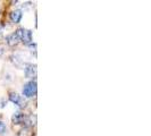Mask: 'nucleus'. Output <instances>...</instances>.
Returning <instances> with one entry per match:
<instances>
[{
    "mask_svg": "<svg viewBox=\"0 0 151 136\" xmlns=\"http://www.w3.org/2000/svg\"><path fill=\"white\" fill-rule=\"evenodd\" d=\"M6 42H7V44L9 47H15V45L18 44L19 39L16 35V33H12V34H9L7 38H6Z\"/></svg>",
    "mask_w": 151,
    "mask_h": 136,
    "instance_id": "obj_7",
    "label": "nucleus"
},
{
    "mask_svg": "<svg viewBox=\"0 0 151 136\" xmlns=\"http://www.w3.org/2000/svg\"><path fill=\"white\" fill-rule=\"evenodd\" d=\"M22 8H23V9H25V10H29V9H32V8H33V5H32V2L27 1V2L23 4Z\"/></svg>",
    "mask_w": 151,
    "mask_h": 136,
    "instance_id": "obj_9",
    "label": "nucleus"
},
{
    "mask_svg": "<svg viewBox=\"0 0 151 136\" xmlns=\"http://www.w3.org/2000/svg\"><path fill=\"white\" fill-rule=\"evenodd\" d=\"M6 130H7V127H6V125H5L2 121H0V135L5 134V133H6Z\"/></svg>",
    "mask_w": 151,
    "mask_h": 136,
    "instance_id": "obj_10",
    "label": "nucleus"
},
{
    "mask_svg": "<svg viewBox=\"0 0 151 136\" xmlns=\"http://www.w3.org/2000/svg\"><path fill=\"white\" fill-rule=\"evenodd\" d=\"M15 33L19 39V41H22L25 45H30L32 43V31L25 30V29H18Z\"/></svg>",
    "mask_w": 151,
    "mask_h": 136,
    "instance_id": "obj_2",
    "label": "nucleus"
},
{
    "mask_svg": "<svg viewBox=\"0 0 151 136\" xmlns=\"http://www.w3.org/2000/svg\"><path fill=\"white\" fill-rule=\"evenodd\" d=\"M2 31H4V27H2V25H0V35H1V33H2Z\"/></svg>",
    "mask_w": 151,
    "mask_h": 136,
    "instance_id": "obj_11",
    "label": "nucleus"
},
{
    "mask_svg": "<svg viewBox=\"0 0 151 136\" xmlns=\"http://www.w3.org/2000/svg\"><path fill=\"white\" fill-rule=\"evenodd\" d=\"M9 100H10V102H13L14 105L18 107H23V99L22 97L18 94V93H16V92H10L9 93Z\"/></svg>",
    "mask_w": 151,
    "mask_h": 136,
    "instance_id": "obj_3",
    "label": "nucleus"
},
{
    "mask_svg": "<svg viewBox=\"0 0 151 136\" xmlns=\"http://www.w3.org/2000/svg\"><path fill=\"white\" fill-rule=\"evenodd\" d=\"M17 1H18V0H12V5H15Z\"/></svg>",
    "mask_w": 151,
    "mask_h": 136,
    "instance_id": "obj_12",
    "label": "nucleus"
},
{
    "mask_svg": "<svg viewBox=\"0 0 151 136\" xmlns=\"http://www.w3.org/2000/svg\"><path fill=\"white\" fill-rule=\"evenodd\" d=\"M24 119H25V116L22 112H15L12 117V121L14 125H21V124H23Z\"/></svg>",
    "mask_w": 151,
    "mask_h": 136,
    "instance_id": "obj_8",
    "label": "nucleus"
},
{
    "mask_svg": "<svg viewBox=\"0 0 151 136\" xmlns=\"http://www.w3.org/2000/svg\"><path fill=\"white\" fill-rule=\"evenodd\" d=\"M24 125L26 128H31V127H34L37 125V116L35 115H30L29 117H25L24 119Z\"/></svg>",
    "mask_w": 151,
    "mask_h": 136,
    "instance_id": "obj_5",
    "label": "nucleus"
},
{
    "mask_svg": "<svg viewBox=\"0 0 151 136\" xmlns=\"http://www.w3.org/2000/svg\"><path fill=\"white\" fill-rule=\"evenodd\" d=\"M37 91H38V85L37 81H31L29 83H26L23 87V95L26 98H32L34 95H37Z\"/></svg>",
    "mask_w": 151,
    "mask_h": 136,
    "instance_id": "obj_1",
    "label": "nucleus"
},
{
    "mask_svg": "<svg viewBox=\"0 0 151 136\" xmlns=\"http://www.w3.org/2000/svg\"><path fill=\"white\" fill-rule=\"evenodd\" d=\"M37 65H33V64H30L25 67V76L27 78H32V77H35L37 76Z\"/></svg>",
    "mask_w": 151,
    "mask_h": 136,
    "instance_id": "obj_4",
    "label": "nucleus"
},
{
    "mask_svg": "<svg viewBox=\"0 0 151 136\" xmlns=\"http://www.w3.org/2000/svg\"><path fill=\"white\" fill-rule=\"evenodd\" d=\"M22 16H23L22 10L21 9H15V10H13L10 13V21L13 23H15V24H17V23L21 22Z\"/></svg>",
    "mask_w": 151,
    "mask_h": 136,
    "instance_id": "obj_6",
    "label": "nucleus"
}]
</instances>
